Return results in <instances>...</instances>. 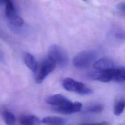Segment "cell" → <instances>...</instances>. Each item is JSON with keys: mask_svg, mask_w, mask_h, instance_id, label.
<instances>
[{"mask_svg": "<svg viewBox=\"0 0 125 125\" xmlns=\"http://www.w3.org/2000/svg\"><path fill=\"white\" fill-rule=\"evenodd\" d=\"M97 57V54L94 51H83L74 57L72 60V63L73 66L77 68H86L95 62Z\"/></svg>", "mask_w": 125, "mask_h": 125, "instance_id": "6da1fadb", "label": "cell"}, {"mask_svg": "<svg viewBox=\"0 0 125 125\" xmlns=\"http://www.w3.org/2000/svg\"><path fill=\"white\" fill-rule=\"evenodd\" d=\"M48 56L55 62L56 64L62 68L66 66L69 62L68 55L66 50L62 46L53 44L48 48Z\"/></svg>", "mask_w": 125, "mask_h": 125, "instance_id": "7a4b0ae2", "label": "cell"}, {"mask_svg": "<svg viewBox=\"0 0 125 125\" xmlns=\"http://www.w3.org/2000/svg\"><path fill=\"white\" fill-rule=\"evenodd\" d=\"M62 86L65 90L68 91L76 92L81 95H89L93 92L91 88L83 83L70 78H66L63 80Z\"/></svg>", "mask_w": 125, "mask_h": 125, "instance_id": "3957f363", "label": "cell"}, {"mask_svg": "<svg viewBox=\"0 0 125 125\" xmlns=\"http://www.w3.org/2000/svg\"><path fill=\"white\" fill-rule=\"evenodd\" d=\"M116 72V67L107 68L104 70H97L90 72L88 74L89 79L98 80L102 82L107 83L114 81Z\"/></svg>", "mask_w": 125, "mask_h": 125, "instance_id": "277c9868", "label": "cell"}, {"mask_svg": "<svg viewBox=\"0 0 125 125\" xmlns=\"http://www.w3.org/2000/svg\"><path fill=\"white\" fill-rule=\"evenodd\" d=\"M56 63L50 56L44 58L41 63L40 71L37 77L36 82L37 83H42L46 77L52 72L56 67Z\"/></svg>", "mask_w": 125, "mask_h": 125, "instance_id": "5b68a950", "label": "cell"}, {"mask_svg": "<svg viewBox=\"0 0 125 125\" xmlns=\"http://www.w3.org/2000/svg\"><path fill=\"white\" fill-rule=\"evenodd\" d=\"M5 4V14L9 22L15 26H21L23 24V20L17 15L12 0H4Z\"/></svg>", "mask_w": 125, "mask_h": 125, "instance_id": "8992f818", "label": "cell"}, {"mask_svg": "<svg viewBox=\"0 0 125 125\" xmlns=\"http://www.w3.org/2000/svg\"><path fill=\"white\" fill-rule=\"evenodd\" d=\"M45 102L51 105L56 107H65L68 106L72 102L67 97L60 94L50 96L46 98Z\"/></svg>", "mask_w": 125, "mask_h": 125, "instance_id": "52a82bcc", "label": "cell"}, {"mask_svg": "<svg viewBox=\"0 0 125 125\" xmlns=\"http://www.w3.org/2000/svg\"><path fill=\"white\" fill-rule=\"evenodd\" d=\"M82 107V104L78 102H73L69 106L65 107H55L54 110L63 114H70L80 111Z\"/></svg>", "mask_w": 125, "mask_h": 125, "instance_id": "ba28073f", "label": "cell"}, {"mask_svg": "<svg viewBox=\"0 0 125 125\" xmlns=\"http://www.w3.org/2000/svg\"><path fill=\"white\" fill-rule=\"evenodd\" d=\"M94 67L97 70H104L107 68H114V62L113 60L109 57H104L94 62Z\"/></svg>", "mask_w": 125, "mask_h": 125, "instance_id": "9c48e42d", "label": "cell"}, {"mask_svg": "<svg viewBox=\"0 0 125 125\" xmlns=\"http://www.w3.org/2000/svg\"><path fill=\"white\" fill-rule=\"evenodd\" d=\"M41 122L46 125H63L67 123V120L65 119L59 117L47 116L43 118L41 121Z\"/></svg>", "mask_w": 125, "mask_h": 125, "instance_id": "30bf717a", "label": "cell"}, {"mask_svg": "<svg viewBox=\"0 0 125 125\" xmlns=\"http://www.w3.org/2000/svg\"><path fill=\"white\" fill-rule=\"evenodd\" d=\"M23 58L27 67L33 72H36L38 68V63L34 56L29 53H25Z\"/></svg>", "mask_w": 125, "mask_h": 125, "instance_id": "8fae6325", "label": "cell"}, {"mask_svg": "<svg viewBox=\"0 0 125 125\" xmlns=\"http://www.w3.org/2000/svg\"><path fill=\"white\" fill-rule=\"evenodd\" d=\"M19 122L21 125H35L40 124L41 120L36 116L33 115H26L21 116L20 118Z\"/></svg>", "mask_w": 125, "mask_h": 125, "instance_id": "7c38bea8", "label": "cell"}, {"mask_svg": "<svg viewBox=\"0 0 125 125\" xmlns=\"http://www.w3.org/2000/svg\"><path fill=\"white\" fill-rule=\"evenodd\" d=\"M125 105V100L120 99L117 100L115 103L114 107V114L116 116L120 115L123 112Z\"/></svg>", "mask_w": 125, "mask_h": 125, "instance_id": "4fadbf2b", "label": "cell"}, {"mask_svg": "<svg viewBox=\"0 0 125 125\" xmlns=\"http://www.w3.org/2000/svg\"><path fill=\"white\" fill-rule=\"evenodd\" d=\"M3 116L6 124L8 125H14L16 123V119L14 115L11 112L5 110L3 113Z\"/></svg>", "mask_w": 125, "mask_h": 125, "instance_id": "5bb4252c", "label": "cell"}, {"mask_svg": "<svg viewBox=\"0 0 125 125\" xmlns=\"http://www.w3.org/2000/svg\"><path fill=\"white\" fill-rule=\"evenodd\" d=\"M125 80V69L124 66L116 67V75L114 81L121 82H124Z\"/></svg>", "mask_w": 125, "mask_h": 125, "instance_id": "9a60e30c", "label": "cell"}, {"mask_svg": "<svg viewBox=\"0 0 125 125\" xmlns=\"http://www.w3.org/2000/svg\"><path fill=\"white\" fill-rule=\"evenodd\" d=\"M104 109L103 105L101 104H94L87 107L86 111L91 113H100Z\"/></svg>", "mask_w": 125, "mask_h": 125, "instance_id": "2e32d148", "label": "cell"}, {"mask_svg": "<svg viewBox=\"0 0 125 125\" xmlns=\"http://www.w3.org/2000/svg\"><path fill=\"white\" fill-rule=\"evenodd\" d=\"M117 9L118 10L122 13L123 15H125V4L124 2H121L117 5Z\"/></svg>", "mask_w": 125, "mask_h": 125, "instance_id": "e0dca14e", "label": "cell"}, {"mask_svg": "<svg viewBox=\"0 0 125 125\" xmlns=\"http://www.w3.org/2000/svg\"><path fill=\"white\" fill-rule=\"evenodd\" d=\"M116 36L121 39H124V37H125V35H124V33H122L121 32H118L116 33Z\"/></svg>", "mask_w": 125, "mask_h": 125, "instance_id": "ac0fdd59", "label": "cell"}, {"mask_svg": "<svg viewBox=\"0 0 125 125\" xmlns=\"http://www.w3.org/2000/svg\"><path fill=\"white\" fill-rule=\"evenodd\" d=\"M2 3H4V0H0V4Z\"/></svg>", "mask_w": 125, "mask_h": 125, "instance_id": "d6986e66", "label": "cell"}, {"mask_svg": "<svg viewBox=\"0 0 125 125\" xmlns=\"http://www.w3.org/2000/svg\"><path fill=\"white\" fill-rule=\"evenodd\" d=\"M83 0V1H86V0Z\"/></svg>", "mask_w": 125, "mask_h": 125, "instance_id": "ffe728a7", "label": "cell"}]
</instances>
